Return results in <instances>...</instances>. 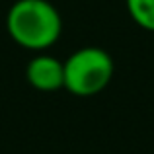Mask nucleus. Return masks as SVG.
<instances>
[{
  "instance_id": "obj_1",
  "label": "nucleus",
  "mask_w": 154,
  "mask_h": 154,
  "mask_svg": "<svg viewBox=\"0 0 154 154\" xmlns=\"http://www.w3.org/2000/svg\"><path fill=\"white\" fill-rule=\"evenodd\" d=\"M10 37L20 47L43 51L57 43L63 31V20L47 0H16L6 18Z\"/></svg>"
},
{
  "instance_id": "obj_2",
  "label": "nucleus",
  "mask_w": 154,
  "mask_h": 154,
  "mask_svg": "<svg viewBox=\"0 0 154 154\" xmlns=\"http://www.w3.org/2000/svg\"><path fill=\"white\" fill-rule=\"evenodd\" d=\"M113 59L100 47H82L64 60V88L80 98L96 96L111 82Z\"/></svg>"
},
{
  "instance_id": "obj_3",
  "label": "nucleus",
  "mask_w": 154,
  "mask_h": 154,
  "mask_svg": "<svg viewBox=\"0 0 154 154\" xmlns=\"http://www.w3.org/2000/svg\"><path fill=\"white\" fill-rule=\"evenodd\" d=\"M26 78L39 92H57L64 88V63L51 55H37L27 63Z\"/></svg>"
},
{
  "instance_id": "obj_4",
  "label": "nucleus",
  "mask_w": 154,
  "mask_h": 154,
  "mask_svg": "<svg viewBox=\"0 0 154 154\" xmlns=\"http://www.w3.org/2000/svg\"><path fill=\"white\" fill-rule=\"evenodd\" d=\"M127 10L135 23L154 31V0H127Z\"/></svg>"
}]
</instances>
